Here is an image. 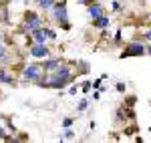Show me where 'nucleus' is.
I'll return each instance as SVG.
<instances>
[{
	"mask_svg": "<svg viewBox=\"0 0 151 143\" xmlns=\"http://www.w3.org/2000/svg\"><path fill=\"white\" fill-rule=\"evenodd\" d=\"M36 4H38L40 8L48 10V8H52V6H55V0H36Z\"/></svg>",
	"mask_w": 151,
	"mask_h": 143,
	"instance_id": "10",
	"label": "nucleus"
},
{
	"mask_svg": "<svg viewBox=\"0 0 151 143\" xmlns=\"http://www.w3.org/2000/svg\"><path fill=\"white\" fill-rule=\"evenodd\" d=\"M47 32H48V38H57V34H55V30H48V28H47Z\"/></svg>",
	"mask_w": 151,
	"mask_h": 143,
	"instance_id": "15",
	"label": "nucleus"
},
{
	"mask_svg": "<svg viewBox=\"0 0 151 143\" xmlns=\"http://www.w3.org/2000/svg\"><path fill=\"white\" fill-rule=\"evenodd\" d=\"M52 10H55V18H57V22H63L65 28H69V16H67V4L65 2H55V6H52Z\"/></svg>",
	"mask_w": 151,
	"mask_h": 143,
	"instance_id": "2",
	"label": "nucleus"
},
{
	"mask_svg": "<svg viewBox=\"0 0 151 143\" xmlns=\"http://www.w3.org/2000/svg\"><path fill=\"white\" fill-rule=\"evenodd\" d=\"M87 109V99H83L81 103H79V111H85Z\"/></svg>",
	"mask_w": 151,
	"mask_h": 143,
	"instance_id": "13",
	"label": "nucleus"
},
{
	"mask_svg": "<svg viewBox=\"0 0 151 143\" xmlns=\"http://www.w3.org/2000/svg\"><path fill=\"white\" fill-rule=\"evenodd\" d=\"M30 55L35 57V59H47L48 57V47L45 42H36L30 47Z\"/></svg>",
	"mask_w": 151,
	"mask_h": 143,
	"instance_id": "5",
	"label": "nucleus"
},
{
	"mask_svg": "<svg viewBox=\"0 0 151 143\" xmlns=\"http://www.w3.org/2000/svg\"><path fill=\"white\" fill-rule=\"evenodd\" d=\"M63 63H60V59H48L45 60V65H42V69L45 71H55V69H58Z\"/></svg>",
	"mask_w": 151,
	"mask_h": 143,
	"instance_id": "7",
	"label": "nucleus"
},
{
	"mask_svg": "<svg viewBox=\"0 0 151 143\" xmlns=\"http://www.w3.org/2000/svg\"><path fill=\"white\" fill-rule=\"evenodd\" d=\"M0 81H2V83H12V77L6 71H0Z\"/></svg>",
	"mask_w": 151,
	"mask_h": 143,
	"instance_id": "11",
	"label": "nucleus"
},
{
	"mask_svg": "<svg viewBox=\"0 0 151 143\" xmlns=\"http://www.w3.org/2000/svg\"><path fill=\"white\" fill-rule=\"evenodd\" d=\"M79 2H85V4H91L93 0H79Z\"/></svg>",
	"mask_w": 151,
	"mask_h": 143,
	"instance_id": "20",
	"label": "nucleus"
},
{
	"mask_svg": "<svg viewBox=\"0 0 151 143\" xmlns=\"http://www.w3.org/2000/svg\"><path fill=\"white\" fill-rule=\"evenodd\" d=\"M147 55H151V47H149V48H147Z\"/></svg>",
	"mask_w": 151,
	"mask_h": 143,
	"instance_id": "21",
	"label": "nucleus"
},
{
	"mask_svg": "<svg viewBox=\"0 0 151 143\" xmlns=\"http://www.w3.org/2000/svg\"><path fill=\"white\" fill-rule=\"evenodd\" d=\"M89 16H91V18H99V16H101V14H105V8H103V4H99V2H91V6H89Z\"/></svg>",
	"mask_w": 151,
	"mask_h": 143,
	"instance_id": "6",
	"label": "nucleus"
},
{
	"mask_svg": "<svg viewBox=\"0 0 151 143\" xmlns=\"http://www.w3.org/2000/svg\"><path fill=\"white\" fill-rule=\"evenodd\" d=\"M24 28L28 32H35L38 28H42V18L36 16L35 12H26V24H24Z\"/></svg>",
	"mask_w": 151,
	"mask_h": 143,
	"instance_id": "3",
	"label": "nucleus"
},
{
	"mask_svg": "<svg viewBox=\"0 0 151 143\" xmlns=\"http://www.w3.org/2000/svg\"><path fill=\"white\" fill-rule=\"evenodd\" d=\"M40 75H42V67H38V65H28L22 73V77L26 81H38Z\"/></svg>",
	"mask_w": 151,
	"mask_h": 143,
	"instance_id": "4",
	"label": "nucleus"
},
{
	"mask_svg": "<svg viewBox=\"0 0 151 143\" xmlns=\"http://www.w3.org/2000/svg\"><path fill=\"white\" fill-rule=\"evenodd\" d=\"M0 42H2V36H0Z\"/></svg>",
	"mask_w": 151,
	"mask_h": 143,
	"instance_id": "22",
	"label": "nucleus"
},
{
	"mask_svg": "<svg viewBox=\"0 0 151 143\" xmlns=\"http://www.w3.org/2000/svg\"><path fill=\"white\" fill-rule=\"evenodd\" d=\"M145 38H147V40H151V28L147 30V32H145Z\"/></svg>",
	"mask_w": 151,
	"mask_h": 143,
	"instance_id": "19",
	"label": "nucleus"
},
{
	"mask_svg": "<svg viewBox=\"0 0 151 143\" xmlns=\"http://www.w3.org/2000/svg\"><path fill=\"white\" fill-rule=\"evenodd\" d=\"M141 55H147V48H145V45L141 40H135V42H129L127 47L123 48L121 59H125V57H141Z\"/></svg>",
	"mask_w": 151,
	"mask_h": 143,
	"instance_id": "1",
	"label": "nucleus"
},
{
	"mask_svg": "<svg viewBox=\"0 0 151 143\" xmlns=\"http://www.w3.org/2000/svg\"><path fill=\"white\" fill-rule=\"evenodd\" d=\"M109 24H111V20H109V16H105V14H101L99 18L93 20V26H97V28H107Z\"/></svg>",
	"mask_w": 151,
	"mask_h": 143,
	"instance_id": "8",
	"label": "nucleus"
},
{
	"mask_svg": "<svg viewBox=\"0 0 151 143\" xmlns=\"http://www.w3.org/2000/svg\"><path fill=\"white\" fill-rule=\"evenodd\" d=\"M149 22H151V16H149Z\"/></svg>",
	"mask_w": 151,
	"mask_h": 143,
	"instance_id": "23",
	"label": "nucleus"
},
{
	"mask_svg": "<svg viewBox=\"0 0 151 143\" xmlns=\"http://www.w3.org/2000/svg\"><path fill=\"white\" fill-rule=\"evenodd\" d=\"M32 36H35L36 42H45V40L48 38V32H47V28H38V30L32 32Z\"/></svg>",
	"mask_w": 151,
	"mask_h": 143,
	"instance_id": "9",
	"label": "nucleus"
},
{
	"mask_svg": "<svg viewBox=\"0 0 151 143\" xmlns=\"http://www.w3.org/2000/svg\"><path fill=\"white\" fill-rule=\"evenodd\" d=\"M73 135H75V131H70V129L65 131V137H67V139H73Z\"/></svg>",
	"mask_w": 151,
	"mask_h": 143,
	"instance_id": "14",
	"label": "nucleus"
},
{
	"mask_svg": "<svg viewBox=\"0 0 151 143\" xmlns=\"http://www.w3.org/2000/svg\"><path fill=\"white\" fill-rule=\"evenodd\" d=\"M91 89V83H83V91H89Z\"/></svg>",
	"mask_w": 151,
	"mask_h": 143,
	"instance_id": "18",
	"label": "nucleus"
},
{
	"mask_svg": "<svg viewBox=\"0 0 151 143\" xmlns=\"http://www.w3.org/2000/svg\"><path fill=\"white\" fill-rule=\"evenodd\" d=\"M117 91H121V93H123V91H125V85L119 83V85H117Z\"/></svg>",
	"mask_w": 151,
	"mask_h": 143,
	"instance_id": "17",
	"label": "nucleus"
},
{
	"mask_svg": "<svg viewBox=\"0 0 151 143\" xmlns=\"http://www.w3.org/2000/svg\"><path fill=\"white\" fill-rule=\"evenodd\" d=\"M70 123H73V119H65V121H63V125H65V127H70Z\"/></svg>",
	"mask_w": 151,
	"mask_h": 143,
	"instance_id": "16",
	"label": "nucleus"
},
{
	"mask_svg": "<svg viewBox=\"0 0 151 143\" xmlns=\"http://www.w3.org/2000/svg\"><path fill=\"white\" fill-rule=\"evenodd\" d=\"M4 59H6V48L0 45V60H4Z\"/></svg>",
	"mask_w": 151,
	"mask_h": 143,
	"instance_id": "12",
	"label": "nucleus"
}]
</instances>
